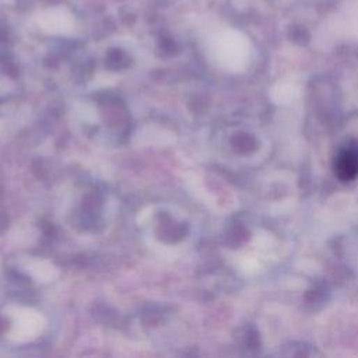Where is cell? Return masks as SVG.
Returning a JSON list of instances; mask_svg holds the SVG:
<instances>
[{"mask_svg": "<svg viewBox=\"0 0 358 358\" xmlns=\"http://www.w3.org/2000/svg\"><path fill=\"white\" fill-rule=\"evenodd\" d=\"M38 25L48 34H67L74 27V18L64 6H52L38 14Z\"/></svg>", "mask_w": 358, "mask_h": 358, "instance_id": "1", "label": "cell"}, {"mask_svg": "<svg viewBox=\"0 0 358 358\" xmlns=\"http://www.w3.org/2000/svg\"><path fill=\"white\" fill-rule=\"evenodd\" d=\"M334 173L340 180H354L358 176V141L345 143L334 158Z\"/></svg>", "mask_w": 358, "mask_h": 358, "instance_id": "2", "label": "cell"}, {"mask_svg": "<svg viewBox=\"0 0 358 358\" xmlns=\"http://www.w3.org/2000/svg\"><path fill=\"white\" fill-rule=\"evenodd\" d=\"M289 35H291V38H292L294 41H299V42L306 41L308 36H309L306 28L302 27V25H294V27H291Z\"/></svg>", "mask_w": 358, "mask_h": 358, "instance_id": "3", "label": "cell"}]
</instances>
